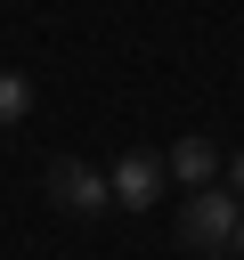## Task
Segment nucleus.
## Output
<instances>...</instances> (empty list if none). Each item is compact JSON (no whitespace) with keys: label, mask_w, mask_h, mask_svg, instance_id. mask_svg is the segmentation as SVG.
<instances>
[{"label":"nucleus","mask_w":244,"mask_h":260,"mask_svg":"<svg viewBox=\"0 0 244 260\" xmlns=\"http://www.w3.org/2000/svg\"><path fill=\"white\" fill-rule=\"evenodd\" d=\"M24 114H33V81L24 73H0V130H16Z\"/></svg>","instance_id":"obj_5"},{"label":"nucleus","mask_w":244,"mask_h":260,"mask_svg":"<svg viewBox=\"0 0 244 260\" xmlns=\"http://www.w3.org/2000/svg\"><path fill=\"white\" fill-rule=\"evenodd\" d=\"M228 187H236V203H244V146L228 154Z\"/></svg>","instance_id":"obj_6"},{"label":"nucleus","mask_w":244,"mask_h":260,"mask_svg":"<svg viewBox=\"0 0 244 260\" xmlns=\"http://www.w3.org/2000/svg\"><path fill=\"white\" fill-rule=\"evenodd\" d=\"M163 171H171L179 187H211V179H220V146H211V138H179V146L163 154Z\"/></svg>","instance_id":"obj_4"},{"label":"nucleus","mask_w":244,"mask_h":260,"mask_svg":"<svg viewBox=\"0 0 244 260\" xmlns=\"http://www.w3.org/2000/svg\"><path fill=\"white\" fill-rule=\"evenodd\" d=\"M41 195L65 211V219H98L106 203H114V187H106V171L98 162H81V154H57L49 171H41Z\"/></svg>","instance_id":"obj_2"},{"label":"nucleus","mask_w":244,"mask_h":260,"mask_svg":"<svg viewBox=\"0 0 244 260\" xmlns=\"http://www.w3.org/2000/svg\"><path fill=\"white\" fill-rule=\"evenodd\" d=\"M236 187H187V203H179V244L187 252H203V260H220L228 244H236Z\"/></svg>","instance_id":"obj_1"},{"label":"nucleus","mask_w":244,"mask_h":260,"mask_svg":"<svg viewBox=\"0 0 244 260\" xmlns=\"http://www.w3.org/2000/svg\"><path fill=\"white\" fill-rule=\"evenodd\" d=\"M106 187H114V211H155V203H163V187H171V171H163V154H155V146H130V154H114Z\"/></svg>","instance_id":"obj_3"},{"label":"nucleus","mask_w":244,"mask_h":260,"mask_svg":"<svg viewBox=\"0 0 244 260\" xmlns=\"http://www.w3.org/2000/svg\"><path fill=\"white\" fill-rule=\"evenodd\" d=\"M228 252H244V211H236V244H228Z\"/></svg>","instance_id":"obj_7"}]
</instances>
